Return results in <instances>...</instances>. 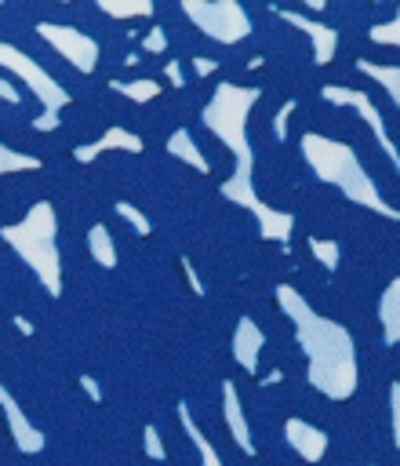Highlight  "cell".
<instances>
[{
	"instance_id": "cell-1",
	"label": "cell",
	"mask_w": 400,
	"mask_h": 466,
	"mask_svg": "<svg viewBox=\"0 0 400 466\" xmlns=\"http://www.w3.org/2000/svg\"><path fill=\"white\" fill-rule=\"evenodd\" d=\"M276 299L284 306V313L291 317L295 324V339L298 346L305 350V371H309V386L320 390L327 400H345L356 393V346H353V335L331 320V317H320L309 309V302L280 284L276 288Z\"/></svg>"
},
{
	"instance_id": "cell-7",
	"label": "cell",
	"mask_w": 400,
	"mask_h": 466,
	"mask_svg": "<svg viewBox=\"0 0 400 466\" xmlns=\"http://www.w3.org/2000/svg\"><path fill=\"white\" fill-rule=\"evenodd\" d=\"M262 342H265V335H262L251 320H240V328H236V342H233L236 350H233V353H236V360H240L247 371L258 368V350H262Z\"/></svg>"
},
{
	"instance_id": "cell-9",
	"label": "cell",
	"mask_w": 400,
	"mask_h": 466,
	"mask_svg": "<svg viewBox=\"0 0 400 466\" xmlns=\"http://www.w3.org/2000/svg\"><path fill=\"white\" fill-rule=\"evenodd\" d=\"M225 419H229V430H233L236 444H240L247 455H255V441H251V433H247V422H244V411H240V400H236V390H233V386H225Z\"/></svg>"
},
{
	"instance_id": "cell-5",
	"label": "cell",
	"mask_w": 400,
	"mask_h": 466,
	"mask_svg": "<svg viewBox=\"0 0 400 466\" xmlns=\"http://www.w3.org/2000/svg\"><path fill=\"white\" fill-rule=\"evenodd\" d=\"M284 437L298 451V459H305V462H320L327 455V444H331V437L320 426L305 422V419H287L284 422Z\"/></svg>"
},
{
	"instance_id": "cell-10",
	"label": "cell",
	"mask_w": 400,
	"mask_h": 466,
	"mask_svg": "<svg viewBox=\"0 0 400 466\" xmlns=\"http://www.w3.org/2000/svg\"><path fill=\"white\" fill-rule=\"evenodd\" d=\"M309 251H313V258L327 269V273H335L338 266H342V244L338 240H324V237H309Z\"/></svg>"
},
{
	"instance_id": "cell-16",
	"label": "cell",
	"mask_w": 400,
	"mask_h": 466,
	"mask_svg": "<svg viewBox=\"0 0 400 466\" xmlns=\"http://www.w3.org/2000/svg\"><path fill=\"white\" fill-rule=\"evenodd\" d=\"M113 87H116V91H127L131 98H149V95H156V84H149V80H142V84H127V87H124V84H113Z\"/></svg>"
},
{
	"instance_id": "cell-8",
	"label": "cell",
	"mask_w": 400,
	"mask_h": 466,
	"mask_svg": "<svg viewBox=\"0 0 400 466\" xmlns=\"http://www.w3.org/2000/svg\"><path fill=\"white\" fill-rule=\"evenodd\" d=\"M356 69L364 73V76H371V80H378L385 91H389V98L396 102V109H400V66H378V62H367V58H356Z\"/></svg>"
},
{
	"instance_id": "cell-13",
	"label": "cell",
	"mask_w": 400,
	"mask_h": 466,
	"mask_svg": "<svg viewBox=\"0 0 400 466\" xmlns=\"http://www.w3.org/2000/svg\"><path fill=\"white\" fill-rule=\"evenodd\" d=\"M91 251L102 258V266H113V248H109V237H105V229H102V226H95V229H91Z\"/></svg>"
},
{
	"instance_id": "cell-11",
	"label": "cell",
	"mask_w": 400,
	"mask_h": 466,
	"mask_svg": "<svg viewBox=\"0 0 400 466\" xmlns=\"http://www.w3.org/2000/svg\"><path fill=\"white\" fill-rule=\"evenodd\" d=\"M371 40H375V44H389V47H400V7H396V15H393V22L371 25Z\"/></svg>"
},
{
	"instance_id": "cell-15",
	"label": "cell",
	"mask_w": 400,
	"mask_h": 466,
	"mask_svg": "<svg viewBox=\"0 0 400 466\" xmlns=\"http://www.w3.org/2000/svg\"><path fill=\"white\" fill-rule=\"evenodd\" d=\"M295 106H298V102H284V106L276 109V116H273V138H276V142L287 138V116L295 113Z\"/></svg>"
},
{
	"instance_id": "cell-18",
	"label": "cell",
	"mask_w": 400,
	"mask_h": 466,
	"mask_svg": "<svg viewBox=\"0 0 400 466\" xmlns=\"http://www.w3.org/2000/svg\"><path fill=\"white\" fill-rule=\"evenodd\" d=\"M145 448H149V455H164V448H160V437L153 433V426L145 430Z\"/></svg>"
},
{
	"instance_id": "cell-6",
	"label": "cell",
	"mask_w": 400,
	"mask_h": 466,
	"mask_svg": "<svg viewBox=\"0 0 400 466\" xmlns=\"http://www.w3.org/2000/svg\"><path fill=\"white\" fill-rule=\"evenodd\" d=\"M378 320H382L385 346H396L400 342V277L382 291V299H378Z\"/></svg>"
},
{
	"instance_id": "cell-19",
	"label": "cell",
	"mask_w": 400,
	"mask_h": 466,
	"mask_svg": "<svg viewBox=\"0 0 400 466\" xmlns=\"http://www.w3.org/2000/svg\"><path fill=\"white\" fill-rule=\"evenodd\" d=\"M145 44H149L153 51H160V47H164V33H160V29H153V33L145 36Z\"/></svg>"
},
{
	"instance_id": "cell-17",
	"label": "cell",
	"mask_w": 400,
	"mask_h": 466,
	"mask_svg": "<svg viewBox=\"0 0 400 466\" xmlns=\"http://www.w3.org/2000/svg\"><path fill=\"white\" fill-rule=\"evenodd\" d=\"M116 211H120V215H124V218H127V222H131L138 233H149V222H145V218H142V215H138L131 204H116Z\"/></svg>"
},
{
	"instance_id": "cell-12",
	"label": "cell",
	"mask_w": 400,
	"mask_h": 466,
	"mask_svg": "<svg viewBox=\"0 0 400 466\" xmlns=\"http://www.w3.org/2000/svg\"><path fill=\"white\" fill-rule=\"evenodd\" d=\"M389 430H393V441L400 451V382L389 386Z\"/></svg>"
},
{
	"instance_id": "cell-3",
	"label": "cell",
	"mask_w": 400,
	"mask_h": 466,
	"mask_svg": "<svg viewBox=\"0 0 400 466\" xmlns=\"http://www.w3.org/2000/svg\"><path fill=\"white\" fill-rule=\"evenodd\" d=\"M320 98L331 102V106H353V109L364 116V124L371 127V135H375V142L382 146V153H385V160L393 164V171L400 175V149L393 146V135H389V127H385V116L378 113V106L371 102L367 91L342 87V84H324V87H320Z\"/></svg>"
},
{
	"instance_id": "cell-14",
	"label": "cell",
	"mask_w": 400,
	"mask_h": 466,
	"mask_svg": "<svg viewBox=\"0 0 400 466\" xmlns=\"http://www.w3.org/2000/svg\"><path fill=\"white\" fill-rule=\"evenodd\" d=\"M171 153H185V157H189V160H193L196 167H207V164H204V157H200V153L193 149V138H189L185 131H178V135L171 138Z\"/></svg>"
},
{
	"instance_id": "cell-20",
	"label": "cell",
	"mask_w": 400,
	"mask_h": 466,
	"mask_svg": "<svg viewBox=\"0 0 400 466\" xmlns=\"http://www.w3.org/2000/svg\"><path fill=\"white\" fill-rule=\"evenodd\" d=\"M262 382H265V386H276V382H284V371H280V368H273V371H269Z\"/></svg>"
},
{
	"instance_id": "cell-4",
	"label": "cell",
	"mask_w": 400,
	"mask_h": 466,
	"mask_svg": "<svg viewBox=\"0 0 400 466\" xmlns=\"http://www.w3.org/2000/svg\"><path fill=\"white\" fill-rule=\"evenodd\" d=\"M284 22H291V25H298L309 40H313V62L316 66H327V62H335V51H338V29H331V25H324V22H313V18H305V15H298V11H276Z\"/></svg>"
},
{
	"instance_id": "cell-21",
	"label": "cell",
	"mask_w": 400,
	"mask_h": 466,
	"mask_svg": "<svg viewBox=\"0 0 400 466\" xmlns=\"http://www.w3.org/2000/svg\"><path fill=\"white\" fill-rule=\"evenodd\" d=\"M215 69V62H207V58H196V73H211Z\"/></svg>"
},
{
	"instance_id": "cell-2",
	"label": "cell",
	"mask_w": 400,
	"mask_h": 466,
	"mask_svg": "<svg viewBox=\"0 0 400 466\" xmlns=\"http://www.w3.org/2000/svg\"><path fill=\"white\" fill-rule=\"evenodd\" d=\"M298 146H302V157L309 160V167L316 171L320 182L335 186L349 204H360V208H367L382 218L400 222V208L385 204V197L378 193V186L364 171L360 157L353 153V146H345L338 138H327V135H316V131H305Z\"/></svg>"
}]
</instances>
